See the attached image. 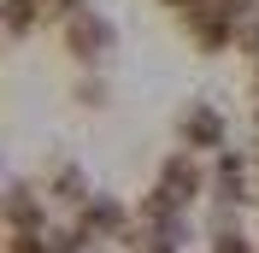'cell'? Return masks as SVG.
I'll return each mask as SVG.
<instances>
[{"label":"cell","mask_w":259,"mask_h":253,"mask_svg":"<svg viewBox=\"0 0 259 253\" xmlns=\"http://www.w3.org/2000/svg\"><path fill=\"white\" fill-rule=\"evenodd\" d=\"M59 41H65V53L77 65H106L112 59V48H118V30H112V18L106 12H77V18H65L59 24Z\"/></svg>","instance_id":"1"},{"label":"cell","mask_w":259,"mask_h":253,"mask_svg":"<svg viewBox=\"0 0 259 253\" xmlns=\"http://www.w3.org/2000/svg\"><path fill=\"white\" fill-rule=\"evenodd\" d=\"M200 189H206V177H200V165L189 159V147L165 159V171H159V194L165 200H177L183 212H189V200H200Z\"/></svg>","instance_id":"2"},{"label":"cell","mask_w":259,"mask_h":253,"mask_svg":"<svg viewBox=\"0 0 259 253\" xmlns=\"http://www.w3.org/2000/svg\"><path fill=\"white\" fill-rule=\"evenodd\" d=\"M177 130H183V142H189V147H224V118H218L206 100H189L183 118H177Z\"/></svg>","instance_id":"3"},{"label":"cell","mask_w":259,"mask_h":253,"mask_svg":"<svg viewBox=\"0 0 259 253\" xmlns=\"http://www.w3.org/2000/svg\"><path fill=\"white\" fill-rule=\"evenodd\" d=\"M35 18H41V0H6V30L12 35H24Z\"/></svg>","instance_id":"4"},{"label":"cell","mask_w":259,"mask_h":253,"mask_svg":"<svg viewBox=\"0 0 259 253\" xmlns=\"http://www.w3.org/2000/svg\"><path fill=\"white\" fill-rule=\"evenodd\" d=\"M89 6H95V0H41V18H77V12H89Z\"/></svg>","instance_id":"5"},{"label":"cell","mask_w":259,"mask_h":253,"mask_svg":"<svg viewBox=\"0 0 259 253\" xmlns=\"http://www.w3.org/2000/svg\"><path fill=\"white\" fill-rule=\"evenodd\" d=\"M212 253H253V247H247L242 236H218V241H212Z\"/></svg>","instance_id":"6"},{"label":"cell","mask_w":259,"mask_h":253,"mask_svg":"<svg viewBox=\"0 0 259 253\" xmlns=\"http://www.w3.org/2000/svg\"><path fill=\"white\" fill-rule=\"evenodd\" d=\"M142 253H177V247H171V241H159V236H147V230H142Z\"/></svg>","instance_id":"7"},{"label":"cell","mask_w":259,"mask_h":253,"mask_svg":"<svg viewBox=\"0 0 259 253\" xmlns=\"http://www.w3.org/2000/svg\"><path fill=\"white\" fill-rule=\"evenodd\" d=\"M253 95H259V71H253Z\"/></svg>","instance_id":"8"}]
</instances>
